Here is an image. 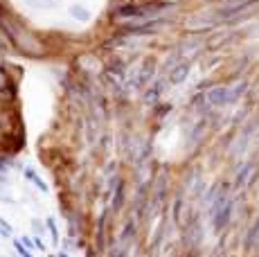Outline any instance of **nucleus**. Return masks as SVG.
<instances>
[{"instance_id":"nucleus-5","label":"nucleus","mask_w":259,"mask_h":257,"mask_svg":"<svg viewBox=\"0 0 259 257\" xmlns=\"http://www.w3.org/2000/svg\"><path fill=\"white\" fill-rule=\"evenodd\" d=\"M23 3L32 9H57L63 0H23Z\"/></svg>"},{"instance_id":"nucleus-4","label":"nucleus","mask_w":259,"mask_h":257,"mask_svg":"<svg viewBox=\"0 0 259 257\" xmlns=\"http://www.w3.org/2000/svg\"><path fill=\"white\" fill-rule=\"evenodd\" d=\"M187 75H189V61H183V63H178L171 72H169V81L171 83H183L187 79Z\"/></svg>"},{"instance_id":"nucleus-3","label":"nucleus","mask_w":259,"mask_h":257,"mask_svg":"<svg viewBox=\"0 0 259 257\" xmlns=\"http://www.w3.org/2000/svg\"><path fill=\"white\" fill-rule=\"evenodd\" d=\"M68 14H70V16H72L77 23H88V21L93 18L91 9L83 7V5H70V7H68Z\"/></svg>"},{"instance_id":"nucleus-2","label":"nucleus","mask_w":259,"mask_h":257,"mask_svg":"<svg viewBox=\"0 0 259 257\" xmlns=\"http://www.w3.org/2000/svg\"><path fill=\"white\" fill-rule=\"evenodd\" d=\"M230 212H232V201L221 192V194L217 196V201H214V205H212V224H214V228L223 230V226L230 221Z\"/></svg>"},{"instance_id":"nucleus-6","label":"nucleus","mask_w":259,"mask_h":257,"mask_svg":"<svg viewBox=\"0 0 259 257\" xmlns=\"http://www.w3.org/2000/svg\"><path fill=\"white\" fill-rule=\"evenodd\" d=\"M117 14L122 18H133V16H144V14H147V9L138 7V5H124V7L117 9Z\"/></svg>"},{"instance_id":"nucleus-1","label":"nucleus","mask_w":259,"mask_h":257,"mask_svg":"<svg viewBox=\"0 0 259 257\" xmlns=\"http://www.w3.org/2000/svg\"><path fill=\"white\" fill-rule=\"evenodd\" d=\"M243 83L241 86H237V88H228V86H214L207 91V95H205V100L207 104H212V106H226V104H232V102H237L239 100V95L243 93Z\"/></svg>"}]
</instances>
